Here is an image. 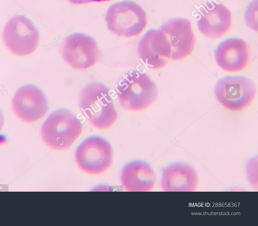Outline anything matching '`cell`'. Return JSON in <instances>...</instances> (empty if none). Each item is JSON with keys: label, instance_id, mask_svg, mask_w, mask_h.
Listing matches in <instances>:
<instances>
[{"label": "cell", "instance_id": "cell-1", "mask_svg": "<svg viewBox=\"0 0 258 226\" xmlns=\"http://www.w3.org/2000/svg\"><path fill=\"white\" fill-rule=\"evenodd\" d=\"M82 114L94 127L105 129L116 121L117 112L109 88L104 84L93 82L86 85L79 94Z\"/></svg>", "mask_w": 258, "mask_h": 226}, {"label": "cell", "instance_id": "cell-2", "mask_svg": "<svg viewBox=\"0 0 258 226\" xmlns=\"http://www.w3.org/2000/svg\"><path fill=\"white\" fill-rule=\"evenodd\" d=\"M118 103L124 110L138 111L146 109L157 100L156 85L146 72L128 71L115 88Z\"/></svg>", "mask_w": 258, "mask_h": 226}, {"label": "cell", "instance_id": "cell-3", "mask_svg": "<svg viewBox=\"0 0 258 226\" xmlns=\"http://www.w3.org/2000/svg\"><path fill=\"white\" fill-rule=\"evenodd\" d=\"M83 130L82 121L71 110L58 108L46 118L40 129L44 143L52 149L69 148Z\"/></svg>", "mask_w": 258, "mask_h": 226}, {"label": "cell", "instance_id": "cell-4", "mask_svg": "<svg viewBox=\"0 0 258 226\" xmlns=\"http://www.w3.org/2000/svg\"><path fill=\"white\" fill-rule=\"evenodd\" d=\"M105 21L109 30L114 34L132 37L140 34L146 26L147 15L142 8L131 1H123L111 5Z\"/></svg>", "mask_w": 258, "mask_h": 226}, {"label": "cell", "instance_id": "cell-5", "mask_svg": "<svg viewBox=\"0 0 258 226\" xmlns=\"http://www.w3.org/2000/svg\"><path fill=\"white\" fill-rule=\"evenodd\" d=\"M256 93V86L251 79L241 75L226 76L217 81L214 94L226 109L241 111L250 106Z\"/></svg>", "mask_w": 258, "mask_h": 226}, {"label": "cell", "instance_id": "cell-6", "mask_svg": "<svg viewBox=\"0 0 258 226\" xmlns=\"http://www.w3.org/2000/svg\"><path fill=\"white\" fill-rule=\"evenodd\" d=\"M39 33L28 18L23 15L12 17L6 24L2 40L13 55L26 56L36 49L39 42Z\"/></svg>", "mask_w": 258, "mask_h": 226}, {"label": "cell", "instance_id": "cell-7", "mask_svg": "<svg viewBox=\"0 0 258 226\" xmlns=\"http://www.w3.org/2000/svg\"><path fill=\"white\" fill-rule=\"evenodd\" d=\"M59 53L63 60L76 69L94 66L101 56L95 39L83 33H74L65 37L60 45Z\"/></svg>", "mask_w": 258, "mask_h": 226}, {"label": "cell", "instance_id": "cell-8", "mask_svg": "<svg viewBox=\"0 0 258 226\" xmlns=\"http://www.w3.org/2000/svg\"><path fill=\"white\" fill-rule=\"evenodd\" d=\"M75 160L80 169L86 173H103L110 168L112 163L111 145L102 136L88 137L78 146Z\"/></svg>", "mask_w": 258, "mask_h": 226}, {"label": "cell", "instance_id": "cell-9", "mask_svg": "<svg viewBox=\"0 0 258 226\" xmlns=\"http://www.w3.org/2000/svg\"><path fill=\"white\" fill-rule=\"evenodd\" d=\"M12 111L20 120L33 123L43 118L48 110L47 99L43 91L32 84L24 85L15 93Z\"/></svg>", "mask_w": 258, "mask_h": 226}, {"label": "cell", "instance_id": "cell-10", "mask_svg": "<svg viewBox=\"0 0 258 226\" xmlns=\"http://www.w3.org/2000/svg\"><path fill=\"white\" fill-rule=\"evenodd\" d=\"M138 53L148 68L159 69L164 67L170 59V46L164 33L160 29L149 30L141 38Z\"/></svg>", "mask_w": 258, "mask_h": 226}, {"label": "cell", "instance_id": "cell-11", "mask_svg": "<svg viewBox=\"0 0 258 226\" xmlns=\"http://www.w3.org/2000/svg\"><path fill=\"white\" fill-rule=\"evenodd\" d=\"M160 29L170 44L172 60L183 59L192 53L196 45V38L188 19H171L165 22Z\"/></svg>", "mask_w": 258, "mask_h": 226}, {"label": "cell", "instance_id": "cell-12", "mask_svg": "<svg viewBox=\"0 0 258 226\" xmlns=\"http://www.w3.org/2000/svg\"><path fill=\"white\" fill-rule=\"evenodd\" d=\"M197 23L203 35L210 39H217L230 29L231 13L222 3L211 0L200 8Z\"/></svg>", "mask_w": 258, "mask_h": 226}, {"label": "cell", "instance_id": "cell-13", "mask_svg": "<svg viewBox=\"0 0 258 226\" xmlns=\"http://www.w3.org/2000/svg\"><path fill=\"white\" fill-rule=\"evenodd\" d=\"M214 54L217 65L229 72L243 70L249 61L248 45L239 38H228L221 42L215 49Z\"/></svg>", "mask_w": 258, "mask_h": 226}, {"label": "cell", "instance_id": "cell-14", "mask_svg": "<svg viewBox=\"0 0 258 226\" xmlns=\"http://www.w3.org/2000/svg\"><path fill=\"white\" fill-rule=\"evenodd\" d=\"M199 178L195 169L184 162L171 163L162 170L160 186L166 192H192L197 189Z\"/></svg>", "mask_w": 258, "mask_h": 226}, {"label": "cell", "instance_id": "cell-15", "mask_svg": "<svg viewBox=\"0 0 258 226\" xmlns=\"http://www.w3.org/2000/svg\"><path fill=\"white\" fill-rule=\"evenodd\" d=\"M120 182L126 191L148 192L154 188L156 176L149 164L136 160L129 162L123 167Z\"/></svg>", "mask_w": 258, "mask_h": 226}, {"label": "cell", "instance_id": "cell-16", "mask_svg": "<svg viewBox=\"0 0 258 226\" xmlns=\"http://www.w3.org/2000/svg\"><path fill=\"white\" fill-rule=\"evenodd\" d=\"M257 158L250 159L246 165V173L250 184L254 188H257Z\"/></svg>", "mask_w": 258, "mask_h": 226}, {"label": "cell", "instance_id": "cell-17", "mask_svg": "<svg viewBox=\"0 0 258 226\" xmlns=\"http://www.w3.org/2000/svg\"><path fill=\"white\" fill-rule=\"evenodd\" d=\"M254 2H251L247 8L245 15V22L247 25L251 29L257 31V6L254 8Z\"/></svg>", "mask_w": 258, "mask_h": 226}, {"label": "cell", "instance_id": "cell-18", "mask_svg": "<svg viewBox=\"0 0 258 226\" xmlns=\"http://www.w3.org/2000/svg\"><path fill=\"white\" fill-rule=\"evenodd\" d=\"M70 3L74 4H82L90 2H100L110 0H68Z\"/></svg>", "mask_w": 258, "mask_h": 226}, {"label": "cell", "instance_id": "cell-19", "mask_svg": "<svg viewBox=\"0 0 258 226\" xmlns=\"http://www.w3.org/2000/svg\"><path fill=\"white\" fill-rule=\"evenodd\" d=\"M4 122H5L4 115L3 112L0 109V131L3 127V126L4 125Z\"/></svg>", "mask_w": 258, "mask_h": 226}]
</instances>
